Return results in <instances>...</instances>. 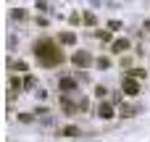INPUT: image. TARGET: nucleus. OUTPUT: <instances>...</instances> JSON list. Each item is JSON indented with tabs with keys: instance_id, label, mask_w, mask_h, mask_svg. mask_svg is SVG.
<instances>
[{
	"instance_id": "obj_1",
	"label": "nucleus",
	"mask_w": 150,
	"mask_h": 142,
	"mask_svg": "<svg viewBox=\"0 0 150 142\" xmlns=\"http://www.w3.org/2000/svg\"><path fill=\"white\" fill-rule=\"evenodd\" d=\"M32 53H34L37 63H40V66H45V69H55V66H61V63H63L61 42H53V40H47V37L34 40V42H32Z\"/></svg>"
},
{
	"instance_id": "obj_2",
	"label": "nucleus",
	"mask_w": 150,
	"mask_h": 142,
	"mask_svg": "<svg viewBox=\"0 0 150 142\" xmlns=\"http://www.w3.org/2000/svg\"><path fill=\"white\" fill-rule=\"evenodd\" d=\"M71 63H74L76 69H87V66L95 63V58L90 55V50H76V53L71 55Z\"/></svg>"
},
{
	"instance_id": "obj_3",
	"label": "nucleus",
	"mask_w": 150,
	"mask_h": 142,
	"mask_svg": "<svg viewBox=\"0 0 150 142\" xmlns=\"http://www.w3.org/2000/svg\"><path fill=\"white\" fill-rule=\"evenodd\" d=\"M121 90H124L127 97H137V95H140V84H137L132 76H124V79H121Z\"/></svg>"
},
{
	"instance_id": "obj_4",
	"label": "nucleus",
	"mask_w": 150,
	"mask_h": 142,
	"mask_svg": "<svg viewBox=\"0 0 150 142\" xmlns=\"http://www.w3.org/2000/svg\"><path fill=\"white\" fill-rule=\"evenodd\" d=\"M58 87H61V92H76V90H79V79L61 76V79H58Z\"/></svg>"
},
{
	"instance_id": "obj_5",
	"label": "nucleus",
	"mask_w": 150,
	"mask_h": 142,
	"mask_svg": "<svg viewBox=\"0 0 150 142\" xmlns=\"http://www.w3.org/2000/svg\"><path fill=\"white\" fill-rule=\"evenodd\" d=\"M95 116H98V119H103V121H111L116 113H113V105H111V103H103V100H100V105H98V113H95Z\"/></svg>"
},
{
	"instance_id": "obj_6",
	"label": "nucleus",
	"mask_w": 150,
	"mask_h": 142,
	"mask_svg": "<svg viewBox=\"0 0 150 142\" xmlns=\"http://www.w3.org/2000/svg\"><path fill=\"white\" fill-rule=\"evenodd\" d=\"M129 50V40L127 37H119V40H113V45H111V53H116V55H124Z\"/></svg>"
},
{
	"instance_id": "obj_7",
	"label": "nucleus",
	"mask_w": 150,
	"mask_h": 142,
	"mask_svg": "<svg viewBox=\"0 0 150 142\" xmlns=\"http://www.w3.org/2000/svg\"><path fill=\"white\" fill-rule=\"evenodd\" d=\"M137 113H140V105H127V103H121V111H119L121 119H134Z\"/></svg>"
},
{
	"instance_id": "obj_8",
	"label": "nucleus",
	"mask_w": 150,
	"mask_h": 142,
	"mask_svg": "<svg viewBox=\"0 0 150 142\" xmlns=\"http://www.w3.org/2000/svg\"><path fill=\"white\" fill-rule=\"evenodd\" d=\"M58 42H61V45H74V42H76V34H74V32H61V34H58Z\"/></svg>"
},
{
	"instance_id": "obj_9",
	"label": "nucleus",
	"mask_w": 150,
	"mask_h": 142,
	"mask_svg": "<svg viewBox=\"0 0 150 142\" xmlns=\"http://www.w3.org/2000/svg\"><path fill=\"white\" fill-rule=\"evenodd\" d=\"M82 132H79V126H63L61 129V137H79Z\"/></svg>"
},
{
	"instance_id": "obj_10",
	"label": "nucleus",
	"mask_w": 150,
	"mask_h": 142,
	"mask_svg": "<svg viewBox=\"0 0 150 142\" xmlns=\"http://www.w3.org/2000/svg\"><path fill=\"white\" fill-rule=\"evenodd\" d=\"M95 66H98L100 71H105V69H111V58H103V55H100V58H95Z\"/></svg>"
},
{
	"instance_id": "obj_11",
	"label": "nucleus",
	"mask_w": 150,
	"mask_h": 142,
	"mask_svg": "<svg viewBox=\"0 0 150 142\" xmlns=\"http://www.w3.org/2000/svg\"><path fill=\"white\" fill-rule=\"evenodd\" d=\"M11 69H13V71H18V74H24L29 66H26V61H11Z\"/></svg>"
},
{
	"instance_id": "obj_12",
	"label": "nucleus",
	"mask_w": 150,
	"mask_h": 142,
	"mask_svg": "<svg viewBox=\"0 0 150 142\" xmlns=\"http://www.w3.org/2000/svg\"><path fill=\"white\" fill-rule=\"evenodd\" d=\"M82 21H84L87 26H95V13H90V11H84V13H82Z\"/></svg>"
},
{
	"instance_id": "obj_13",
	"label": "nucleus",
	"mask_w": 150,
	"mask_h": 142,
	"mask_svg": "<svg viewBox=\"0 0 150 142\" xmlns=\"http://www.w3.org/2000/svg\"><path fill=\"white\" fill-rule=\"evenodd\" d=\"M24 87H26V90L37 87V79H34V76H26V79H24Z\"/></svg>"
},
{
	"instance_id": "obj_14",
	"label": "nucleus",
	"mask_w": 150,
	"mask_h": 142,
	"mask_svg": "<svg viewBox=\"0 0 150 142\" xmlns=\"http://www.w3.org/2000/svg\"><path fill=\"white\" fill-rule=\"evenodd\" d=\"M108 29H111V32H119V29H121V21H116V18L108 21Z\"/></svg>"
},
{
	"instance_id": "obj_15",
	"label": "nucleus",
	"mask_w": 150,
	"mask_h": 142,
	"mask_svg": "<svg viewBox=\"0 0 150 142\" xmlns=\"http://www.w3.org/2000/svg\"><path fill=\"white\" fill-rule=\"evenodd\" d=\"M129 76H137V79H142V76H148V71H142V69H132V74Z\"/></svg>"
},
{
	"instance_id": "obj_16",
	"label": "nucleus",
	"mask_w": 150,
	"mask_h": 142,
	"mask_svg": "<svg viewBox=\"0 0 150 142\" xmlns=\"http://www.w3.org/2000/svg\"><path fill=\"white\" fill-rule=\"evenodd\" d=\"M105 92H108V90H105V87H103V84H98V87H95V95H98V97H100V100H103V97H105Z\"/></svg>"
},
{
	"instance_id": "obj_17",
	"label": "nucleus",
	"mask_w": 150,
	"mask_h": 142,
	"mask_svg": "<svg viewBox=\"0 0 150 142\" xmlns=\"http://www.w3.org/2000/svg\"><path fill=\"white\" fill-rule=\"evenodd\" d=\"M11 16H13V18H26V11H21V8H16V11L11 13Z\"/></svg>"
},
{
	"instance_id": "obj_18",
	"label": "nucleus",
	"mask_w": 150,
	"mask_h": 142,
	"mask_svg": "<svg viewBox=\"0 0 150 142\" xmlns=\"http://www.w3.org/2000/svg\"><path fill=\"white\" fill-rule=\"evenodd\" d=\"M98 37H100L103 42H111V32H103V29H100V32H98Z\"/></svg>"
},
{
	"instance_id": "obj_19",
	"label": "nucleus",
	"mask_w": 150,
	"mask_h": 142,
	"mask_svg": "<svg viewBox=\"0 0 150 142\" xmlns=\"http://www.w3.org/2000/svg\"><path fill=\"white\" fill-rule=\"evenodd\" d=\"M13 47H16V37H13V34H11V37H8V50H11V53H13Z\"/></svg>"
},
{
	"instance_id": "obj_20",
	"label": "nucleus",
	"mask_w": 150,
	"mask_h": 142,
	"mask_svg": "<svg viewBox=\"0 0 150 142\" xmlns=\"http://www.w3.org/2000/svg\"><path fill=\"white\" fill-rule=\"evenodd\" d=\"M18 119H21V121H24V124H29V121H32V119H34V116H32V113H21V116H18Z\"/></svg>"
},
{
	"instance_id": "obj_21",
	"label": "nucleus",
	"mask_w": 150,
	"mask_h": 142,
	"mask_svg": "<svg viewBox=\"0 0 150 142\" xmlns=\"http://www.w3.org/2000/svg\"><path fill=\"white\" fill-rule=\"evenodd\" d=\"M37 11H47V3L45 0H37Z\"/></svg>"
},
{
	"instance_id": "obj_22",
	"label": "nucleus",
	"mask_w": 150,
	"mask_h": 142,
	"mask_svg": "<svg viewBox=\"0 0 150 142\" xmlns=\"http://www.w3.org/2000/svg\"><path fill=\"white\" fill-rule=\"evenodd\" d=\"M142 29H145V32H150V18L145 21V24H142Z\"/></svg>"
}]
</instances>
